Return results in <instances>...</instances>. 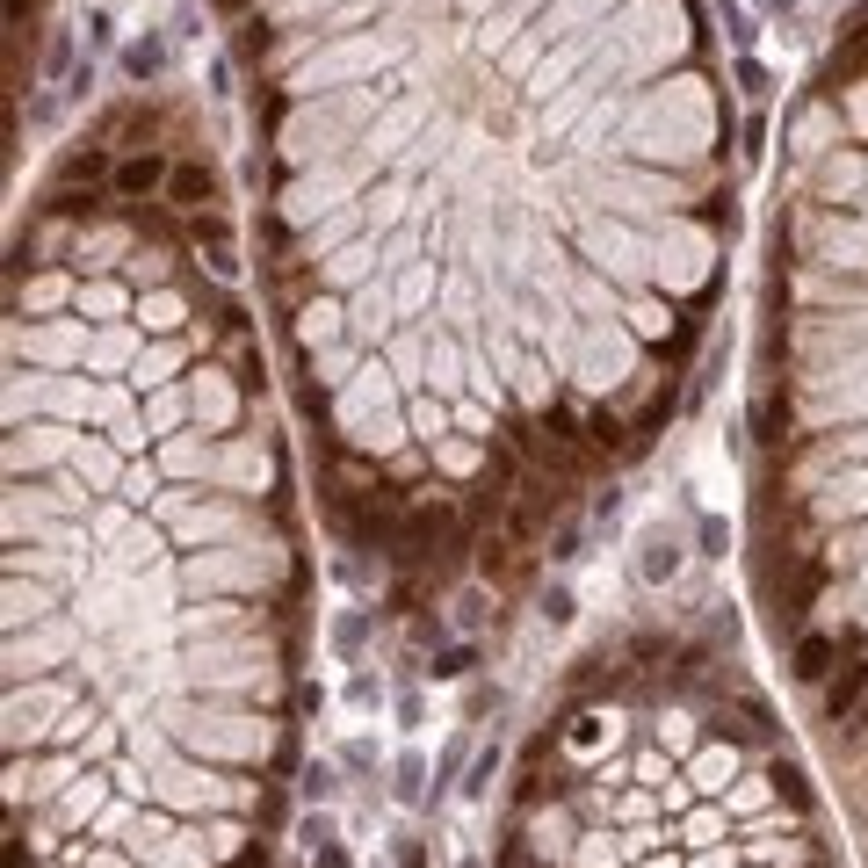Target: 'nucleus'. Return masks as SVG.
Instances as JSON below:
<instances>
[{
    "instance_id": "nucleus-21",
    "label": "nucleus",
    "mask_w": 868,
    "mask_h": 868,
    "mask_svg": "<svg viewBox=\"0 0 868 868\" xmlns=\"http://www.w3.org/2000/svg\"><path fill=\"white\" fill-rule=\"evenodd\" d=\"M463 868H478V861H463Z\"/></svg>"
},
{
    "instance_id": "nucleus-1",
    "label": "nucleus",
    "mask_w": 868,
    "mask_h": 868,
    "mask_svg": "<svg viewBox=\"0 0 868 868\" xmlns=\"http://www.w3.org/2000/svg\"><path fill=\"white\" fill-rule=\"evenodd\" d=\"M478 572L500 579V586H521V579L536 572V557H529V543H514V536H485L478 543Z\"/></svg>"
},
{
    "instance_id": "nucleus-4",
    "label": "nucleus",
    "mask_w": 868,
    "mask_h": 868,
    "mask_svg": "<svg viewBox=\"0 0 868 868\" xmlns=\"http://www.w3.org/2000/svg\"><path fill=\"white\" fill-rule=\"evenodd\" d=\"M167 174H174L167 160H152V152H138V160H123V167H116V189H123V196H152V189H160Z\"/></svg>"
},
{
    "instance_id": "nucleus-13",
    "label": "nucleus",
    "mask_w": 868,
    "mask_h": 868,
    "mask_svg": "<svg viewBox=\"0 0 868 868\" xmlns=\"http://www.w3.org/2000/svg\"><path fill=\"white\" fill-rule=\"evenodd\" d=\"M543 623H572V594H565V586H550V594H543Z\"/></svg>"
},
{
    "instance_id": "nucleus-15",
    "label": "nucleus",
    "mask_w": 868,
    "mask_h": 868,
    "mask_svg": "<svg viewBox=\"0 0 868 868\" xmlns=\"http://www.w3.org/2000/svg\"><path fill=\"white\" fill-rule=\"evenodd\" d=\"M333 644H340V651H362V615H340V623H333Z\"/></svg>"
},
{
    "instance_id": "nucleus-5",
    "label": "nucleus",
    "mask_w": 868,
    "mask_h": 868,
    "mask_svg": "<svg viewBox=\"0 0 868 868\" xmlns=\"http://www.w3.org/2000/svg\"><path fill=\"white\" fill-rule=\"evenodd\" d=\"M861 688H868V659H854V666H847V673H840V680H832V688H825V717L840 724L847 709L861 702Z\"/></svg>"
},
{
    "instance_id": "nucleus-17",
    "label": "nucleus",
    "mask_w": 868,
    "mask_h": 868,
    "mask_svg": "<svg viewBox=\"0 0 868 868\" xmlns=\"http://www.w3.org/2000/svg\"><path fill=\"white\" fill-rule=\"evenodd\" d=\"M398 868H427V847L420 840H398Z\"/></svg>"
},
{
    "instance_id": "nucleus-2",
    "label": "nucleus",
    "mask_w": 868,
    "mask_h": 868,
    "mask_svg": "<svg viewBox=\"0 0 868 868\" xmlns=\"http://www.w3.org/2000/svg\"><path fill=\"white\" fill-rule=\"evenodd\" d=\"M167 196H174L181 210H203V203H217V174H210L203 160H181V167L167 174Z\"/></svg>"
},
{
    "instance_id": "nucleus-9",
    "label": "nucleus",
    "mask_w": 868,
    "mask_h": 868,
    "mask_svg": "<svg viewBox=\"0 0 868 868\" xmlns=\"http://www.w3.org/2000/svg\"><path fill=\"white\" fill-rule=\"evenodd\" d=\"M297 789H304V803H333V789H340V782H333V767L319 760V767H304V782H297Z\"/></svg>"
},
{
    "instance_id": "nucleus-8",
    "label": "nucleus",
    "mask_w": 868,
    "mask_h": 868,
    "mask_svg": "<svg viewBox=\"0 0 868 868\" xmlns=\"http://www.w3.org/2000/svg\"><path fill=\"white\" fill-rule=\"evenodd\" d=\"M123 73H131V80H152V73H160V44L138 37L131 51H123Z\"/></svg>"
},
{
    "instance_id": "nucleus-19",
    "label": "nucleus",
    "mask_w": 868,
    "mask_h": 868,
    "mask_svg": "<svg viewBox=\"0 0 868 868\" xmlns=\"http://www.w3.org/2000/svg\"><path fill=\"white\" fill-rule=\"evenodd\" d=\"M8 22H15V29L29 22V0H8Z\"/></svg>"
},
{
    "instance_id": "nucleus-7",
    "label": "nucleus",
    "mask_w": 868,
    "mask_h": 868,
    "mask_svg": "<svg viewBox=\"0 0 868 868\" xmlns=\"http://www.w3.org/2000/svg\"><path fill=\"white\" fill-rule=\"evenodd\" d=\"M391 774H398V782H391V789H398V803H420V796H427V767H420L413 753H406V760H398Z\"/></svg>"
},
{
    "instance_id": "nucleus-18",
    "label": "nucleus",
    "mask_w": 868,
    "mask_h": 868,
    "mask_svg": "<svg viewBox=\"0 0 868 868\" xmlns=\"http://www.w3.org/2000/svg\"><path fill=\"white\" fill-rule=\"evenodd\" d=\"M312 861H319V868H355V861H348V847H340V840H333V847H319Z\"/></svg>"
},
{
    "instance_id": "nucleus-12",
    "label": "nucleus",
    "mask_w": 868,
    "mask_h": 868,
    "mask_svg": "<svg viewBox=\"0 0 868 868\" xmlns=\"http://www.w3.org/2000/svg\"><path fill=\"white\" fill-rule=\"evenodd\" d=\"M102 167H109V152H73V160H66V174H73V181H95Z\"/></svg>"
},
{
    "instance_id": "nucleus-14",
    "label": "nucleus",
    "mask_w": 868,
    "mask_h": 868,
    "mask_svg": "<svg viewBox=\"0 0 868 868\" xmlns=\"http://www.w3.org/2000/svg\"><path fill=\"white\" fill-rule=\"evenodd\" d=\"M66 58H73V37H66V29H58V37H51V51H44V73L58 80V73H66Z\"/></svg>"
},
{
    "instance_id": "nucleus-3",
    "label": "nucleus",
    "mask_w": 868,
    "mask_h": 868,
    "mask_svg": "<svg viewBox=\"0 0 868 868\" xmlns=\"http://www.w3.org/2000/svg\"><path fill=\"white\" fill-rule=\"evenodd\" d=\"M637 572H644L651 586H666V579L680 572V536H666V529H651V536H644V550H637Z\"/></svg>"
},
{
    "instance_id": "nucleus-16",
    "label": "nucleus",
    "mask_w": 868,
    "mask_h": 868,
    "mask_svg": "<svg viewBox=\"0 0 868 868\" xmlns=\"http://www.w3.org/2000/svg\"><path fill=\"white\" fill-rule=\"evenodd\" d=\"M304 847H312V854L333 847V825H326V818H304Z\"/></svg>"
},
{
    "instance_id": "nucleus-20",
    "label": "nucleus",
    "mask_w": 868,
    "mask_h": 868,
    "mask_svg": "<svg viewBox=\"0 0 868 868\" xmlns=\"http://www.w3.org/2000/svg\"><path fill=\"white\" fill-rule=\"evenodd\" d=\"M239 8H246V0H217V15H239Z\"/></svg>"
},
{
    "instance_id": "nucleus-11",
    "label": "nucleus",
    "mask_w": 868,
    "mask_h": 868,
    "mask_svg": "<svg viewBox=\"0 0 868 868\" xmlns=\"http://www.w3.org/2000/svg\"><path fill=\"white\" fill-rule=\"evenodd\" d=\"M492 774H500V753L485 746V753L471 760V782H463V789H471V796H485V789H492Z\"/></svg>"
},
{
    "instance_id": "nucleus-10",
    "label": "nucleus",
    "mask_w": 868,
    "mask_h": 868,
    "mask_svg": "<svg viewBox=\"0 0 868 868\" xmlns=\"http://www.w3.org/2000/svg\"><path fill=\"white\" fill-rule=\"evenodd\" d=\"M427 673H434V680H463V673H471V644H449V651H442V659H434Z\"/></svg>"
},
{
    "instance_id": "nucleus-6",
    "label": "nucleus",
    "mask_w": 868,
    "mask_h": 868,
    "mask_svg": "<svg viewBox=\"0 0 868 868\" xmlns=\"http://www.w3.org/2000/svg\"><path fill=\"white\" fill-rule=\"evenodd\" d=\"M832 673V637H803L796 644V680H825Z\"/></svg>"
}]
</instances>
